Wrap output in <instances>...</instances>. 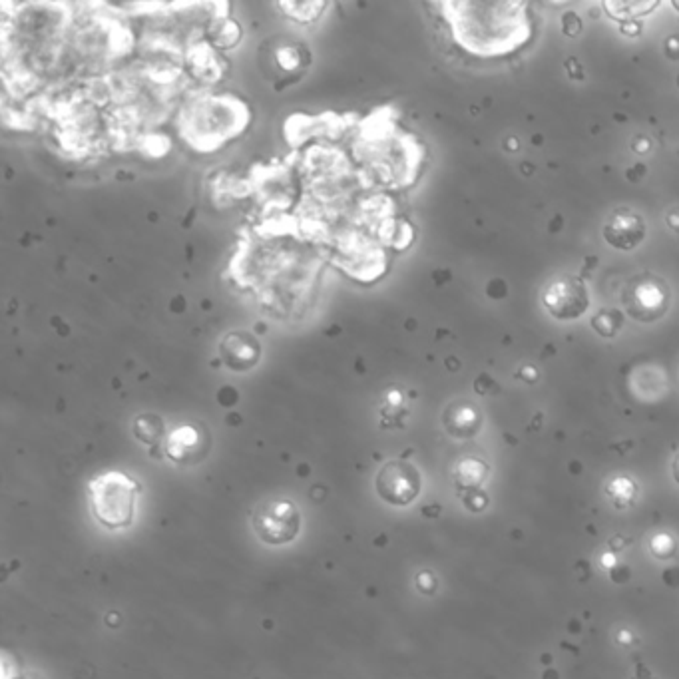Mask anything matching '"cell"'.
Here are the masks:
<instances>
[{"label": "cell", "mask_w": 679, "mask_h": 679, "mask_svg": "<svg viewBox=\"0 0 679 679\" xmlns=\"http://www.w3.org/2000/svg\"><path fill=\"white\" fill-rule=\"evenodd\" d=\"M636 299L642 307L646 309H656L660 307V303L664 301V295L662 291L656 287V285H642L638 291H636Z\"/></svg>", "instance_id": "cell-11"}, {"label": "cell", "mask_w": 679, "mask_h": 679, "mask_svg": "<svg viewBox=\"0 0 679 679\" xmlns=\"http://www.w3.org/2000/svg\"><path fill=\"white\" fill-rule=\"evenodd\" d=\"M136 435L140 437V441H144V443H148V445H154V443H158V441L162 439V435H164V425H162V421L156 419V417H150V415L140 417V419L136 421Z\"/></svg>", "instance_id": "cell-10"}, {"label": "cell", "mask_w": 679, "mask_h": 679, "mask_svg": "<svg viewBox=\"0 0 679 679\" xmlns=\"http://www.w3.org/2000/svg\"><path fill=\"white\" fill-rule=\"evenodd\" d=\"M644 224L636 216H616L606 226V239L608 243L620 247V249H632L644 239Z\"/></svg>", "instance_id": "cell-6"}, {"label": "cell", "mask_w": 679, "mask_h": 679, "mask_svg": "<svg viewBox=\"0 0 679 679\" xmlns=\"http://www.w3.org/2000/svg\"><path fill=\"white\" fill-rule=\"evenodd\" d=\"M441 10L454 42L478 58L508 56L534 36L526 2H445Z\"/></svg>", "instance_id": "cell-1"}, {"label": "cell", "mask_w": 679, "mask_h": 679, "mask_svg": "<svg viewBox=\"0 0 679 679\" xmlns=\"http://www.w3.org/2000/svg\"><path fill=\"white\" fill-rule=\"evenodd\" d=\"M658 6V2H606L604 8L620 20H632L638 16H644L652 12Z\"/></svg>", "instance_id": "cell-7"}, {"label": "cell", "mask_w": 679, "mask_h": 679, "mask_svg": "<svg viewBox=\"0 0 679 679\" xmlns=\"http://www.w3.org/2000/svg\"><path fill=\"white\" fill-rule=\"evenodd\" d=\"M544 305L550 315L560 321H572L586 313L590 299L586 287L578 281L564 279L552 283L544 293Z\"/></svg>", "instance_id": "cell-5"}, {"label": "cell", "mask_w": 679, "mask_h": 679, "mask_svg": "<svg viewBox=\"0 0 679 679\" xmlns=\"http://www.w3.org/2000/svg\"><path fill=\"white\" fill-rule=\"evenodd\" d=\"M277 62H279L283 68L291 70V68H295V66L299 64V54H297L293 48L283 46L281 50H277Z\"/></svg>", "instance_id": "cell-12"}, {"label": "cell", "mask_w": 679, "mask_h": 679, "mask_svg": "<svg viewBox=\"0 0 679 679\" xmlns=\"http://www.w3.org/2000/svg\"><path fill=\"white\" fill-rule=\"evenodd\" d=\"M90 502L94 516L110 530L126 528L136 514L140 486L122 472H104L90 482Z\"/></svg>", "instance_id": "cell-2"}, {"label": "cell", "mask_w": 679, "mask_h": 679, "mask_svg": "<svg viewBox=\"0 0 679 679\" xmlns=\"http://www.w3.org/2000/svg\"><path fill=\"white\" fill-rule=\"evenodd\" d=\"M674 476H676V480L679 482V456L676 458V462H674Z\"/></svg>", "instance_id": "cell-14"}, {"label": "cell", "mask_w": 679, "mask_h": 679, "mask_svg": "<svg viewBox=\"0 0 679 679\" xmlns=\"http://www.w3.org/2000/svg\"><path fill=\"white\" fill-rule=\"evenodd\" d=\"M401 399H403V397H401V393H397V391H393V393L389 395V403H391V405H399Z\"/></svg>", "instance_id": "cell-13"}, {"label": "cell", "mask_w": 679, "mask_h": 679, "mask_svg": "<svg viewBox=\"0 0 679 679\" xmlns=\"http://www.w3.org/2000/svg\"><path fill=\"white\" fill-rule=\"evenodd\" d=\"M28 679H32V678H28Z\"/></svg>", "instance_id": "cell-16"}, {"label": "cell", "mask_w": 679, "mask_h": 679, "mask_svg": "<svg viewBox=\"0 0 679 679\" xmlns=\"http://www.w3.org/2000/svg\"><path fill=\"white\" fill-rule=\"evenodd\" d=\"M257 536L271 546L291 542L301 528V516L291 500H277L265 504L253 518Z\"/></svg>", "instance_id": "cell-3"}, {"label": "cell", "mask_w": 679, "mask_h": 679, "mask_svg": "<svg viewBox=\"0 0 679 679\" xmlns=\"http://www.w3.org/2000/svg\"><path fill=\"white\" fill-rule=\"evenodd\" d=\"M484 476H486V466L480 460L468 458V460H462L458 464L456 478L464 486H476V484H480L484 480Z\"/></svg>", "instance_id": "cell-8"}, {"label": "cell", "mask_w": 679, "mask_h": 679, "mask_svg": "<svg viewBox=\"0 0 679 679\" xmlns=\"http://www.w3.org/2000/svg\"><path fill=\"white\" fill-rule=\"evenodd\" d=\"M674 6H676V8H679V2H676V4H674Z\"/></svg>", "instance_id": "cell-15"}, {"label": "cell", "mask_w": 679, "mask_h": 679, "mask_svg": "<svg viewBox=\"0 0 679 679\" xmlns=\"http://www.w3.org/2000/svg\"><path fill=\"white\" fill-rule=\"evenodd\" d=\"M377 492L389 504L407 506L421 492V476L407 462H389L377 476Z\"/></svg>", "instance_id": "cell-4"}, {"label": "cell", "mask_w": 679, "mask_h": 679, "mask_svg": "<svg viewBox=\"0 0 679 679\" xmlns=\"http://www.w3.org/2000/svg\"><path fill=\"white\" fill-rule=\"evenodd\" d=\"M198 445V435H196V431L194 429H180V431H176L174 435H172V439H170V445H168V451H170V454H172V458H182V456H186V453L190 451V449H194Z\"/></svg>", "instance_id": "cell-9"}]
</instances>
